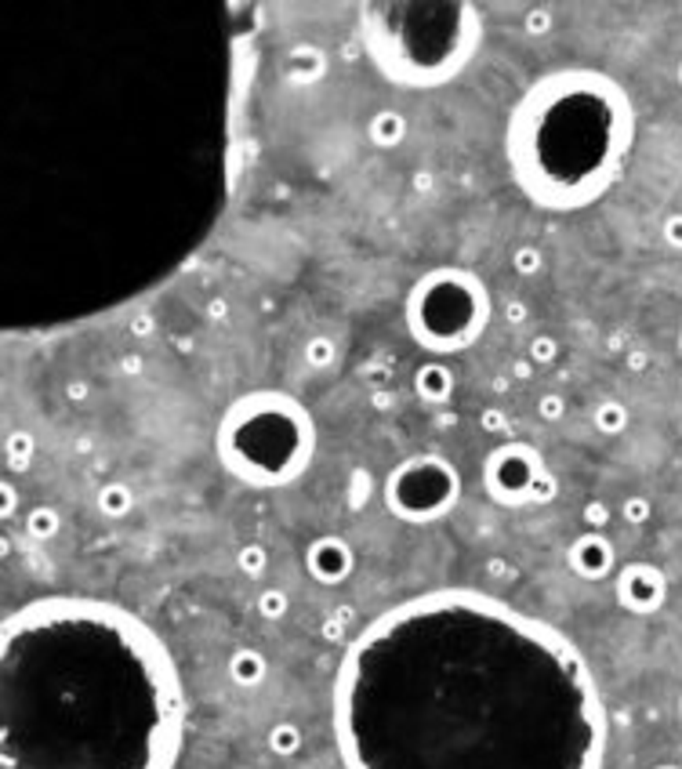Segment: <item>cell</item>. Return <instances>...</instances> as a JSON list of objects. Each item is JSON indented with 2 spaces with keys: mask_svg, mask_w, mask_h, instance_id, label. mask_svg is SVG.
<instances>
[{
  "mask_svg": "<svg viewBox=\"0 0 682 769\" xmlns=\"http://www.w3.org/2000/svg\"><path fill=\"white\" fill-rule=\"evenodd\" d=\"M345 769H603L606 707L581 649L479 591L370 621L337 668Z\"/></svg>",
  "mask_w": 682,
  "mask_h": 769,
  "instance_id": "1",
  "label": "cell"
},
{
  "mask_svg": "<svg viewBox=\"0 0 682 769\" xmlns=\"http://www.w3.org/2000/svg\"><path fill=\"white\" fill-rule=\"evenodd\" d=\"M186 693L160 635L102 599L4 621V769H175Z\"/></svg>",
  "mask_w": 682,
  "mask_h": 769,
  "instance_id": "2",
  "label": "cell"
},
{
  "mask_svg": "<svg viewBox=\"0 0 682 769\" xmlns=\"http://www.w3.org/2000/svg\"><path fill=\"white\" fill-rule=\"evenodd\" d=\"M632 117V102L606 73L566 70L537 80L508 124V160L523 193L552 211H574L613 186V171L574 145L610 120Z\"/></svg>",
  "mask_w": 682,
  "mask_h": 769,
  "instance_id": "3",
  "label": "cell"
},
{
  "mask_svg": "<svg viewBox=\"0 0 682 769\" xmlns=\"http://www.w3.org/2000/svg\"><path fill=\"white\" fill-rule=\"evenodd\" d=\"M218 454L247 486H287L316 454V425L287 393H247L221 414Z\"/></svg>",
  "mask_w": 682,
  "mask_h": 769,
  "instance_id": "4",
  "label": "cell"
},
{
  "mask_svg": "<svg viewBox=\"0 0 682 769\" xmlns=\"http://www.w3.org/2000/svg\"><path fill=\"white\" fill-rule=\"evenodd\" d=\"M407 331L428 352H462L479 342L490 323V294L469 269H436L407 294Z\"/></svg>",
  "mask_w": 682,
  "mask_h": 769,
  "instance_id": "5",
  "label": "cell"
},
{
  "mask_svg": "<svg viewBox=\"0 0 682 769\" xmlns=\"http://www.w3.org/2000/svg\"><path fill=\"white\" fill-rule=\"evenodd\" d=\"M462 498V475L439 454H414L385 479V505L403 523H436Z\"/></svg>",
  "mask_w": 682,
  "mask_h": 769,
  "instance_id": "6",
  "label": "cell"
},
{
  "mask_svg": "<svg viewBox=\"0 0 682 769\" xmlns=\"http://www.w3.org/2000/svg\"><path fill=\"white\" fill-rule=\"evenodd\" d=\"M545 475V461L530 443H504L490 451L483 465V486L497 505L527 509L534 501V486Z\"/></svg>",
  "mask_w": 682,
  "mask_h": 769,
  "instance_id": "7",
  "label": "cell"
},
{
  "mask_svg": "<svg viewBox=\"0 0 682 769\" xmlns=\"http://www.w3.org/2000/svg\"><path fill=\"white\" fill-rule=\"evenodd\" d=\"M617 599L628 614H657L668 599V577L653 563H628L617 574Z\"/></svg>",
  "mask_w": 682,
  "mask_h": 769,
  "instance_id": "8",
  "label": "cell"
},
{
  "mask_svg": "<svg viewBox=\"0 0 682 769\" xmlns=\"http://www.w3.org/2000/svg\"><path fill=\"white\" fill-rule=\"evenodd\" d=\"M305 566H309V574H312L320 584H341V581L353 574L356 556H353V548L341 541V537H320V541L309 544Z\"/></svg>",
  "mask_w": 682,
  "mask_h": 769,
  "instance_id": "9",
  "label": "cell"
},
{
  "mask_svg": "<svg viewBox=\"0 0 682 769\" xmlns=\"http://www.w3.org/2000/svg\"><path fill=\"white\" fill-rule=\"evenodd\" d=\"M570 570L578 574V577H585V581H603L606 574H613V563H617V556H613V544L606 541V533H599V530H588V533H581L574 544H570Z\"/></svg>",
  "mask_w": 682,
  "mask_h": 769,
  "instance_id": "10",
  "label": "cell"
},
{
  "mask_svg": "<svg viewBox=\"0 0 682 769\" xmlns=\"http://www.w3.org/2000/svg\"><path fill=\"white\" fill-rule=\"evenodd\" d=\"M414 393H418L425 403H446V400L453 396V374H450V367H443V363H425V367H418V374H414Z\"/></svg>",
  "mask_w": 682,
  "mask_h": 769,
  "instance_id": "11",
  "label": "cell"
},
{
  "mask_svg": "<svg viewBox=\"0 0 682 769\" xmlns=\"http://www.w3.org/2000/svg\"><path fill=\"white\" fill-rule=\"evenodd\" d=\"M265 675H269V665H265V657H262L258 649H237V653L229 657V679H233L237 686L254 690V686L265 682Z\"/></svg>",
  "mask_w": 682,
  "mask_h": 769,
  "instance_id": "12",
  "label": "cell"
},
{
  "mask_svg": "<svg viewBox=\"0 0 682 769\" xmlns=\"http://www.w3.org/2000/svg\"><path fill=\"white\" fill-rule=\"evenodd\" d=\"M98 509H102L105 516H112V519L128 516V512L135 509V493H131V486H128V483H105V486L98 490Z\"/></svg>",
  "mask_w": 682,
  "mask_h": 769,
  "instance_id": "13",
  "label": "cell"
},
{
  "mask_svg": "<svg viewBox=\"0 0 682 769\" xmlns=\"http://www.w3.org/2000/svg\"><path fill=\"white\" fill-rule=\"evenodd\" d=\"M403 131H407L403 117L392 113V109H385V113H378V117L370 120V138H374L378 145H395V142L403 138Z\"/></svg>",
  "mask_w": 682,
  "mask_h": 769,
  "instance_id": "14",
  "label": "cell"
},
{
  "mask_svg": "<svg viewBox=\"0 0 682 769\" xmlns=\"http://www.w3.org/2000/svg\"><path fill=\"white\" fill-rule=\"evenodd\" d=\"M595 428L606 432V435H617L628 428V407H624L620 400H603L595 407Z\"/></svg>",
  "mask_w": 682,
  "mask_h": 769,
  "instance_id": "15",
  "label": "cell"
},
{
  "mask_svg": "<svg viewBox=\"0 0 682 769\" xmlns=\"http://www.w3.org/2000/svg\"><path fill=\"white\" fill-rule=\"evenodd\" d=\"M26 533H29L33 541H47V537H54V533H59V512L47 509V505L33 509V512L26 516Z\"/></svg>",
  "mask_w": 682,
  "mask_h": 769,
  "instance_id": "16",
  "label": "cell"
},
{
  "mask_svg": "<svg viewBox=\"0 0 682 769\" xmlns=\"http://www.w3.org/2000/svg\"><path fill=\"white\" fill-rule=\"evenodd\" d=\"M269 748H272L276 755H295V751L302 748V730H298L295 723H276V726L269 730Z\"/></svg>",
  "mask_w": 682,
  "mask_h": 769,
  "instance_id": "17",
  "label": "cell"
},
{
  "mask_svg": "<svg viewBox=\"0 0 682 769\" xmlns=\"http://www.w3.org/2000/svg\"><path fill=\"white\" fill-rule=\"evenodd\" d=\"M4 454H8V465H12V468L29 465V458H33V435H26V432H8Z\"/></svg>",
  "mask_w": 682,
  "mask_h": 769,
  "instance_id": "18",
  "label": "cell"
},
{
  "mask_svg": "<svg viewBox=\"0 0 682 769\" xmlns=\"http://www.w3.org/2000/svg\"><path fill=\"white\" fill-rule=\"evenodd\" d=\"M265 566H269V552L262 544H244L237 552V570H244L247 577H262Z\"/></svg>",
  "mask_w": 682,
  "mask_h": 769,
  "instance_id": "19",
  "label": "cell"
},
{
  "mask_svg": "<svg viewBox=\"0 0 682 769\" xmlns=\"http://www.w3.org/2000/svg\"><path fill=\"white\" fill-rule=\"evenodd\" d=\"M287 595H283L279 588H265L262 595H258V614L265 617V621H279V617H287Z\"/></svg>",
  "mask_w": 682,
  "mask_h": 769,
  "instance_id": "20",
  "label": "cell"
},
{
  "mask_svg": "<svg viewBox=\"0 0 682 769\" xmlns=\"http://www.w3.org/2000/svg\"><path fill=\"white\" fill-rule=\"evenodd\" d=\"M334 356H337V349H334V342H330V338H312V342L305 345V360H309V367H330V363H334Z\"/></svg>",
  "mask_w": 682,
  "mask_h": 769,
  "instance_id": "21",
  "label": "cell"
},
{
  "mask_svg": "<svg viewBox=\"0 0 682 769\" xmlns=\"http://www.w3.org/2000/svg\"><path fill=\"white\" fill-rule=\"evenodd\" d=\"M555 498V475L545 468V475L537 479V486H534V501L530 505H548Z\"/></svg>",
  "mask_w": 682,
  "mask_h": 769,
  "instance_id": "22",
  "label": "cell"
},
{
  "mask_svg": "<svg viewBox=\"0 0 682 769\" xmlns=\"http://www.w3.org/2000/svg\"><path fill=\"white\" fill-rule=\"evenodd\" d=\"M624 519L628 523H646L650 519V501L646 498H628L624 501Z\"/></svg>",
  "mask_w": 682,
  "mask_h": 769,
  "instance_id": "23",
  "label": "cell"
},
{
  "mask_svg": "<svg viewBox=\"0 0 682 769\" xmlns=\"http://www.w3.org/2000/svg\"><path fill=\"white\" fill-rule=\"evenodd\" d=\"M537 414H541L545 421H559V418L566 414V403H562V396H541V403H537Z\"/></svg>",
  "mask_w": 682,
  "mask_h": 769,
  "instance_id": "24",
  "label": "cell"
},
{
  "mask_svg": "<svg viewBox=\"0 0 682 769\" xmlns=\"http://www.w3.org/2000/svg\"><path fill=\"white\" fill-rule=\"evenodd\" d=\"M585 523H588L592 530H603V526L610 523V509H606L603 501H592V505L585 509Z\"/></svg>",
  "mask_w": 682,
  "mask_h": 769,
  "instance_id": "25",
  "label": "cell"
},
{
  "mask_svg": "<svg viewBox=\"0 0 682 769\" xmlns=\"http://www.w3.org/2000/svg\"><path fill=\"white\" fill-rule=\"evenodd\" d=\"M530 360H534V363L555 360V342H552V338H537V342L530 345Z\"/></svg>",
  "mask_w": 682,
  "mask_h": 769,
  "instance_id": "26",
  "label": "cell"
},
{
  "mask_svg": "<svg viewBox=\"0 0 682 769\" xmlns=\"http://www.w3.org/2000/svg\"><path fill=\"white\" fill-rule=\"evenodd\" d=\"M664 240L675 251H682V214H675V218H668V222H664Z\"/></svg>",
  "mask_w": 682,
  "mask_h": 769,
  "instance_id": "27",
  "label": "cell"
},
{
  "mask_svg": "<svg viewBox=\"0 0 682 769\" xmlns=\"http://www.w3.org/2000/svg\"><path fill=\"white\" fill-rule=\"evenodd\" d=\"M541 265V254L534 251V247H523L520 254H516V269H523V272H530V269H537Z\"/></svg>",
  "mask_w": 682,
  "mask_h": 769,
  "instance_id": "28",
  "label": "cell"
},
{
  "mask_svg": "<svg viewBox=\"0 0 682 769\" xmlns=\"http://www.w3.org/2000/svg\"><path fill=\"white\" fill-rule=\"evenodd\" d=\"M483 428H487V432H501V428H504V414L487 410V414H483Z\"/></svg>",
  "mask_w": 682,
  "mask_h": 769,
  "instance_id": "29",
  "label": "cell"
},
{
  "mask_svg": "<svg viewBox=\"0 0 682 769\" xmlns=\"http://www.w3.org/2000/svg\"><path fill=\"white\" fill-rule=\"evenodd\" d=\"M653 769H678V765H653Z\"/></svg>",
  "mask_w": 682,
  "mask_h": 769,
  "instance_id": "30",
  "label": "cell"
},
{
  "mask_svg": "<svg viewBox=\"0 0 682 769\" xmlns=\"http://www.w3.org/2000/svg\"><path fill=\"white\" fill-rule=\"evenodd\" d=\"M678 84H682V66H678Z\"/></svg>",
  "mask_w": 682,
  "mask_h": 769,
  "instance_id": "31",
  "label": "cell"
},
{
  "mask_svg": "<svg viewBox=\"0 0 682 769\" xmlns=\"http://www.w3.org/2000/svg\"><path fill=\"white\" fill-rule=\"evenodd\" d=\"M678 711H682V700H678Z\"/></svg>",
  "mask_w": 682,
  "mask_h": 769,
  "instance_id": "32",
  "label": "cell"
}]
</instances>
